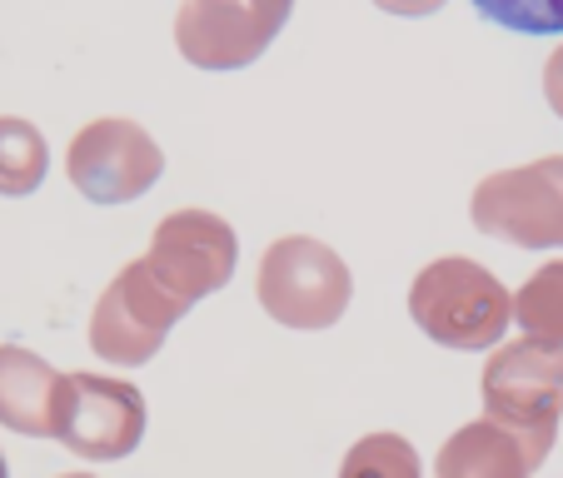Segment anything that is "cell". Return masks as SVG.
<instances>
[{
    "mask_svg": "<svg viewBox=\"0 0 563 478\" xmlns=\"http://www.w3.org/2000/svg\"><path fill=\"white\" fill-rule=\"evenodd\" d=\"M45 135L21 115H0V194H31L45 180Z\"/></svg>",
    "mask_w": 563,
    "mask_h": 478,
    "instance_id": "cell-7",
    "label": "cell"
},
{
    "mask_svg": "<svg viewBox=\"0 0 563 478\" xmlns=\"http://www.w3.org/2000/svg\"><path fill=\"white\" fill-rule=\"evenodd\" d=\"M374 5L389 15H434L444 0H374Z\"/></svg>",
    "mask_w": 563,
    "mask_h": 478,
    "instance_id": "cell-10",
    "label": "cell"
},
{
    "mask_svg": "<svg viewBox=\"0 0 563 478\" xmlns=\"http://www.w3.org/2000/svg\"><path fill=\"white\" fill-rule=\"evenodd\" d=\"M415 309L429 334L454 340V344L489 340L504 324V294L494 289V279L478 265H468V259L429 265L415 289Z\"/></svg>",
    "mask_w": 563,
    "mask_h": 478,
    "instance_id": "cell-5",
    "label": "cell"
},
{
    "mask_svg": "<svg viewBox=\"0 0 563 478\" xmlns=\"http://www.w3.org/2000/svg\"><path fill=\"white\" fill-rule=\"evenodd\" d=\"M295 0H185L175 15V45L200 70H240L265 55Z\"/></svg>",
    "mask_w": 563,
    "mask_h": 478,
    "instance_id": "cell-1",
    "label": "cell"
},
{
    "mask_svg": "<svg viewBox=\"0 0 563 478\" xmlns=\"http://www.w3.org/2000/svg\"><path fill=\"white\" fill-rule=\"evenodd\" d=\"M234 265V234L224 220L200 210H180L155 230V255L145 259V269L155 279H185V294L195 289L224 285Z\"/></svg>",
    "mask_w": 563,
    "mask_h": 478,
    "instance_id": "cell-6",
    "label": "cell"
},
{
    "mask_svg": "<svg viewBox=\"0 0 563 478\" xmlns=\"http://www.w3.org/2000/svg\"><path fill=\"white\" fill-rule=\"evenodd\" d=\"M543 96H549L553 115L563 120V45L549 55V65H543Z\"/></svg>",
    "mask_w": 563,
    "mask_h": 478,
    "instance_id": "cell-9",
    "label": "cell"
},
{
    "mask_svg": "<svg viewBox=\"0 0 563 478\" xmlns=\"http://www.w3.org/2000/svg\"><path fill=\"white\" fill-rule=\"evenodd\" d=\"M65 170H70V185L86 194V200L125 204V200H140V194L159 180L165 155H159V145L135 120L106 115V120H90V125L70 140Z\"/></svg>",
    "mask_w": 563,
    "mask_h": 478,
    "instance_id": "cell-2",
    "label": "cell"
},
{
    "mask_svg": "<svg viewBox=\"0 0 563 478\" xmlns=\"http://www.w3.org/2000/svg\"><path fill=\"white\" fill-rule=\"evenodd\" d=\"M474 224L514 245H563V155L489 175L474 190Z\"/></svg>",
    "mask_w": 563,
    "mask_h": 478,
    "instance_id": "cell-3",
    "label": "cell"
},
{
    "mask_svg": "<svg viewBox=\"0 0 563 478\" xmlns=\"http://www.w3.org/2000/svg\"><path fill=\"white\" fill-rule=\"evenodd\" d=\"M260 294L289 324H330L340 314L344 294V265L314 240H279L265 255V269H260Z\"/></svg>",
    "mask_w": 563,
    "mask_h": 478,
    "instance_id": "cell-4",
    "label": "cell"
},
{
    "mask_svg": "<svg viewBox=\"0 0 563 478\" xmlns=\"http://www.w3.org/2000/svg\"><path fill=\"white\" fill-rule=\"evenodd\" d=\"M474 11L519 35H563V0H474Z\"/></svg>",
    "mask_w": 563,
    "mask_h": 478,
    "instance_id": "cell-8",
    "label": "cell"
}]
</instances>
